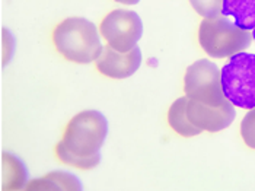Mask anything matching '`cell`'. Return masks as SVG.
I'll use <instances>...</instances> for the list:
<instances>
[{"mask_svg":"<svg viewBox=\"0 0 255 191\" xmlns=\"http://www.w3.org/2000/svg\"><path fill=\"white\" fill-rule=\"evenodd\" d=\"M99 32L107 45L120 53H127L137 47L143 35V22L134 10L116 9L102 19Z\"/></svg>","mask_w":255,"mask_h":191,"instance_id":"8992f818","label":"cell"},{"mask_svg":"<svg viewBox=\"0 0 255 191\" xmlns=\"http://www.w3.org/2000/svg\"><path fill=\"white\" fill-rule=\"evenodd\" d=\"M184 92L190 99L206 105H220L228 99L222 89L220 70L207 58H200L188 66L184 76Z\"/></svg>","mask_w":255,"mask_h":191,"instance_id":"5b68a950","label":"cell"},{"mask_svg":"<svg viewBox=\"0 0 255 191\" xmlns=\"http://www.w3.org/2000/svg\"><path fill=\"white\" fill-rule=\"evenodd\" d=\"M117 3L121 4H127V6H133V4H137L140 0H116Z\"/></svg>","mask_w":255,"mask_h":191,"instance_id":"e0dca14e","label":"cell"},{"mask_svg":"<svg viewBox=\"0 0 255 191\" xmlns=\"http://www.w3.org/2000/svg\"><path fill=\"white\" fill-rule=\"evenodd\" d=\"M190 3L203 18H216L223 10V0H190Z\"/></svg>","mask_w":255,"mask_h":191,"instance_id":"5bb4252c","label":"cell"},{"mask_svg":"<svg viewBox=\"0 0 255 191\" xmlns=\"http://www.w3.org/2000/svg\"><path fill=\"white\" fill-rule=\"evenodd\" d=\"M25 190H83L82 183L72 172L53 171L26 184Z\"/></svg>","mask_w":255,"mask_h":191,"instance_id":"9c48e42d","label":"cell"},{"mask_svg":"<svg viewBox=\"0 0 255 191\" xmlns=\"http://www.w3.org/2000/svg\"><path fill=\"white\" fill-rule=\"evenodd\" d=\"M222 15L232 16L238 26L253 31L255 28V0H223Z\"/></svg>","mask_w":255,"mask_h":191,"instance_id":"7c38bea8","label":"cell"},{"mask_svg":"<svg viewBox=\"0 0 255 191\" xmlns=\"http://www.w3.org/2000/svg\"><path fill=\"white\" fill-rule=\"evenodd\" d=\"M241 136L245 145L255 151V108L250 110L241 121Z\"/></svg>","mask_w":255,"mask_h":191,"instance_id":"9a60e30c","label":"cell"},{"mask_svg":"<svg viewBox=\"0 0 255 191\" xmlns=\"http://www.w3.org/2000/svg\"><path fill=\"white\" fill-rule=\"evenodd\" d=\"M3 190H20L26 187L28 170L12 152H3Z\"/></svg>","mask_w":255,"mask_h":191,"instance_id":"8fae6325","label":"cell"},{"mask_svg":"<svg viewBox=\"0 0 255 191\" xmlns=\"http://www.w3.org/2000/svg\"><path fill=\"white\" fill-rule=\"evenodd\" d=\"M190 121L203 132L217 133L228 129L236 117L235 105L226 99L220 105H206L198 101L190 99L187 107Z\"/></svg>","mask_w":255,"mask_h":191,"instance_id":"52a82bcc","label":"cell"},{"mask_svg":"<svg viewBox=\"0 0 255 191\" xmlns=\"http://www.w3.org/2000/svg\"><path fill=\"white\" fill-rule=\"evenodd\" d=\"M198 42L210 57H232L251 45L253 32L238 26L228 19V16L219 15L216 18H204L201 20Z\"/></svg>","mask_w":255,"mask_h":191,"instance_id":"7a4b0ae2","label":"cell"},{"mask_svg":"<svg viewBox=\"0 0 255 191\" xmlns=\"http://www.w3.org/2000/svg\"><path fill=\"white\" fill-rule=\"evenodd\" d=\"M190 98L188 96H181L169 107L168 111V124L169 127L182 137H194L198 136L203 130L194 126L188 115H187V107H188Z\"/></svg>","mask_w":255,"mask_h":191,"instance_id":"30bf717a","label":"cell"},{"mask_svg":"<svg viewBox=\"0 0 255 191\" xmlns=\"http://www.w3.org/2000/svg\"><path fill=\"white\" fill-rule=\"evenodd\" d=\"M223 66L222 89L225 96L239 108H255V54L241 51Z\"/></svg>","mask_w":255,"mask_h":191,"instance_id":"277c9868","label":"cell"},{"mask_svg":"<svg viewBox=\"0 0 255 191\" xmlns=\"http://www.w3.org/2000/svg\"><path fill=\"white\" fill-rule=\"evenodd\" d=\"M253 39H254V41H255V28H254V29H253Z\"/></svg>","mask_w":255,"mask_h":191,"instance_id":"ac0fdd59","label":"cell"},{"mask_svg":"<svg viewBox=\"0 0 255 191\" xmlns=\"http://www.w3.org/2000/svg\"><path fill=\"white\" fill-rule=\"evenodd\" d=\"M95 66L104 76L111 79H127L133 76L141 66V50L134 47L127 53H120L110 45H105L101 56L95 61Z\"/></svg>","mask_w":255,"mask_h":191,"instance_id":"ba28073f","label":"cell"},{"mask_svg":"<svg viewBox=\"0 0 255 191\" xmlns=\"http://www.w3.org/2000/svg\"><path fill=\"white\" fill-rule=\"evenodd\" d=\"M56 156L59 158L60 162H63L64 165H70V167H75V168L83 170V171H89V170L97 168L99 162H101V153L94 155V156H86V158L85 156H78V155H73L72 152H69L60 143H57V146H56Z\"/></svg>","mask_w":255,"mask_h":191,"instance_id":"4fadbf2b","label":"cell"},{"mask_svg":"<svg viewBox=\"0 0 255 191\" xmlns=\"http://www.w3.org/2000/svg\"><path fill=\"white\" fill-rule=\"evenodd\" d=\"M51 38L61 57L78 64L97 61L104 50L97 25L80 16L61 20L54 28Z\"/></svg>","mask_w":255,"mask_h":191,"instance_id":"6da1fadb","label":"cell"},{"mask_svg":"<svg viewBox=\"0 0 255 191\" xmlns=\"http://www.w3.org/2000/svg\"><path fill=\"white\" fill-rule=\"evenodd\" d=\"M107 136V117L95 110H85L67 123L59 143L73 155L86 158L101 153Z\"/></svg>","mask_w":255,"mask_h":191,"instance_id":"3957f363","label":"cell"},{"mask_svg":"<svg viewBox=\"0 0 255 191\" xmlns=\"http://www.w3.org/2000/svg\"><path fill=\"white\" fill-rule=\"evenodd\" d=\"M3 47H4V50H3V66H6L9 61H10V58H12V56H13V50H15V42L13 44H10V48H9V45H7V41H15L13 39V35L4 28L3 29Z\"/></svg>","mask_w":255,"mask_h":191,"instance_id":"2e32d148","label":"cell"}]
</instances>
